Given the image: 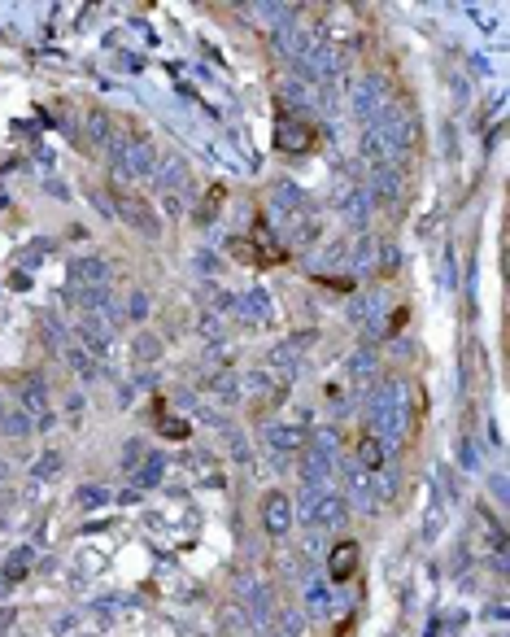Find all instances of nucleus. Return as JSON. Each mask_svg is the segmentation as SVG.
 Listing matches in <instances>:
<instances>
[{"instance_id": "1", "label": "nucleus", "mask_w": 510, "mask_h": 637, "mask_svg": "<svg viewBox=\"0 0 510 637\" xmlns=\"http://www.w3.org/2000/svg\"><path fill=\"white\" fill-rule=\"evenodd\" d=\"M275 140H279V148L301 153L305 144L314 140V132H310V122H305V118H292V114H284V118H279V127H275Z\"/></svg>"}, {"instance_id": "2", "label": "nucleus", "mask_w": 510, "mask_h": 637, "mask_svg": "<svg viewBox=\"0 0 510 637\" xmlns=\"http://www.w3.org/2000/svg\"><path fill=\"white\" fill-rule=\"evenodd\" d=\"M305 515H310L314 524H331V528H336V524L345 520V502H340L336 493H314L310 506H305Z\"/></svg>"}, {"instance_id": "3", "label": "nucleus", "mask_w": 510, "mask_h": 637, "mask_svg": "<svg viewBox=\"0 0 510 637\" xmlns=\"http://www.w3.org/2000/svg\"><path fill=\"white\" fill-rule=\"evenodd\" d=\"M266 441L275 450H305V432L292 423H275V428H266Z\"/></svg>"}, {"instance_id": "4", "label": "nucleus", "mask_w": 510, "mask_h": 637, "mask_svg": "<svg viewBox=\"0 0 510 637\" xmlns=\"http://www.w3.org/2000/svg\"><path fill=\"white\" fill-rule=\"evenodd\" d=\"M262 515H266V524H271V532H284V528L292 524V511H288V498H284V493H271V498H266V506H262Z\"/></svg>"}, {"instance_id": "5", "label": "nucleus", "mask_w": 510, "mask_h": 637, "mask_svg": "<svg viewBox=\"0 0 510 637\" xmlns=\"http://www.w3.org/2000/svg\"><path fill=\"white\" fill-rule=\"evenodd\" d=\"M353 563H358V546H353V542L336 546V550H331V580H349Z\"/></svg>"}, {"instance_id": "6", "label": "nucleus", "mask_w": 510, "mask_h": 637, "mask_svg": "<svg viewBox=\"0 0 510 637\" xmlns=\"http://www.w3.org/2000/svg\"><path fill=\"white\" fill-rule=\"evenodd\" d=\"M379 463H384V450L375 445V437H362V445H358V467H362V472H379Z\"/></svg>"}, {"instance_id": "7", "label": "nucleus", "mask_w": 510, "mask_h": 637, "mask_svg": "<svg viewBox=\"0 0 510 637\" xmlns=\"http://www.w3.org/2000/svg\"><path fill=\"white\" fill-rule=\"evenodd\" d=\"M0 415H5V406H0Z\"/></svg>"}]
</instances>
